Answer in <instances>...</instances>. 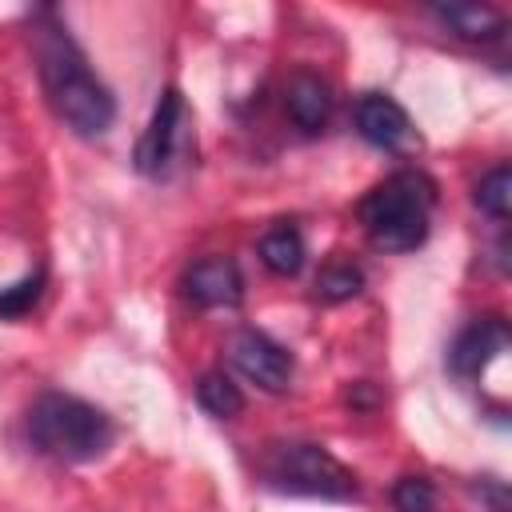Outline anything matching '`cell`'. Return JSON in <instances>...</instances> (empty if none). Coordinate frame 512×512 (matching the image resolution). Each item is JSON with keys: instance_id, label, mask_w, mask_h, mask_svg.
Segmentation results:
<instances>
[{"instance_id": "cell-5", "label": "cell", "mask_w": 512, "mask_h": 512, "mask_svg": "<svg viewBox=\"0 0 512 512\" xmlns=\"http://www.w3.org/2000/svg\"><path fill=\"white\" fill-rule=\"evenodd\" d=\"M228 356H232L236 372L264 392H284L292 384V368H296L292 352L256 328H240L228 344Z\"/></svg>"}, {"instance_id": "cell-13", "label": "cell", "mask_w": 512, "mask_h": 512, "mask_svg": "<svg viewBox=\"0 0 512 512\" xmlns=\"http://www.w3.org/2000/svg\"><path fill=\"white\" fill-rule=\"evenodd\" d=\"M196 400H200L204 412H212V416H220V420H232V416L244 408L240 388H236L224 372H204V376L196 380Z\"/></svg>"}, {"instance_id": "cell-16", "label": "cell", "mask_w": 512, "mask_h": 512, "mask_svg": "<svg viewBox=\"0 0 512 512\" xmlns=\"http://www.w3.org/2000/svg\"><path fill=\"white\" fill-rule=\"evenodd\" d=\"M360 284H364V276H360V268H352V264H332V268H324L320 280H316V288H320L324 300H348V296L360 292Z\"/></svg>"}, {"instance_id": "cell-17", "label": "cell", "mask_w": 512, "mask_h": 512, "mask_svg": "<svg viewBox=\"0 0 512 512\" xmlns=\"http://www.w3.org/2000/svg\"><path fill=\"white\" fill-rule=\"evenodd\" d=\"M40 288H44V272H36V276H24L20 284L4 288V292H0V316H20V312H28V308L36 304Z\"/></svg>"}, {"instance_id": "cell-4", "label": "cell", "mask_w": 512, "mask_h": 512, "mask_svg": "<svg viewBox=\"0 0 512 512\" xmlns=\"http://www.w3.org/2000/svg\"><path fill=\"white\" fill-rule=\"evenodd\" d=\"M260 476L292 496H324V500H352L356 476L344 468L324 444L312 440H280L268 444L260 456Z\"/></svg>"}, {"instance_id": "cell-9", "label": "cell", "mask_w": 512, "mask_h": 512, "mask_svg": "<svg viewBox=\"0 0 512 512\" xmlns=\"http://www.w3.org/2000/svg\"><path fill=\"white\" fill-rule=\"evenodd\" d=\"M356 132H360L372 148L392 152V148H400V144L412 140V120H408V112H404L392 96L368 92V96L356 100Z\"/></svg>"}, {"instance_id": "cell-15", "label": "cell", "mask_w": 512, "mask_h": 512, "mask_svg": "<svg viewBox=\"0 0 512 512\" xmlns=\"http://www.w3.org/2000/svg\"><path fill=\"white\" fill-rule=\"evenodd\" d=\"M396 512H436V484L428 476H400L392 484Z\"/></svg>"}, {"instance_id": "cell-8", "label": "cell", "mask_w": 512, "mask_h": 512, "mask_svg": "<svg viewBox=\"0 0 512 512\" xmlns=\"http://www.w3.org/2000/svg\"><path fill=\"white\" fill-rule=\"evenodd\" d=\"M184 292L204 308H236L244 296V276L228 256H204L184 272Z\"/></svg>"}, {"instance_id": "cell-12", "label": "cell", "mask_w": 512, "mask_h": 512, "mask_svg": "<svg viewBox=\"0 0 512 512\" xmlns=\"http://www.w3.org/2000/svg\"><path fill=\"white\" fill-rule=\"evenodd\" d=\"M260 260L276 276H296L304 264V236L292 224H276L260 236Z\"/></svg>"}, {"instance_id": "cell-14", "label": "cell", "mask_w": 512, "mask_h": 512, "mask_svg": "<svg viewBox=\"0 0 512 512\" xmlns=\"http://www.w3.org/2000/svg\"><path fill=\"white\" fill-rule=\"evenodd\" d=\"M476 204H480V212H488L492 220H508V208H512V172H508V164H496L492 172L480 176V184H476Z\"/></svg>"}, {"instance_id": "cell-1", "label": "cell", "mask_w": 512, "mask_h": 512, "mask_svg": "<svg viewBox=\"0 0 512 512\" xmlns=\"http://www.w3.org/2000/svg\"><path fill=\"white\" fill-rule=\"evenodd\" d=\"M32 52H36V72L48 92V104L56 116L76 132V136H104L116 120V100L100 84V76L88 68L80 44L68 36L60 16L52 8L36 12L32 24Z\"/></svg>"}, {"instance_id": "cell-11", "label": "cell", "mask_w": 512, "mask_h": 512, "mask_svg": "<svg viewBox=\"0 0 512 512\" xmlns=\"http://www.w3.org/2000/svg\"><path fill=\"white\" fill-rule=\"evenodd\" d=\"M288 116H292L304 132L324 128L328 116H332V92H328V84H324L320 76H312V72L292 76V80H288Z\"/></svg>"}, {"instance_id": "cell-18", "label": "cell", "mask_w": 512, "mask_h": 512, "mask_svg": "<svg viewBox=\"0 0 512 512\" xmlns=\"http://www.w3.org/2000/svg\"><path fill=\"white\" fill-rule=\"evenodd\" d=\"M472 492H476L480 500H488V504H492V512H508V488H504L500 480H480Z\"/></svg>"}, {"instance_id": "cell-6", "label": "cell", "mask_w": 512, "mask_h": 512, "mask_svg": "<svg viewBox=\"0 0 512 512\" xmlns=\"http://www.w3.org/2000/svg\"><path fill=\"white\" fill-rule=\"evenodd\" d=\"M180 132H184V100H180L176 88H168L160 96V104H156V112H152L140 144H136V168L144 176H164L168 164H172V156H176Z\"/></svg>"}, {"instance_id": "cell-10", "label": "cell", "mask_w": 512, "mask_h": 512, "mask_svg": "<svg viewBox=\"0 0 512 512\" xmlns=\"http://www.w3.org/2000/svg\"><path fill=\"white\" fill-rule=\"evenodd\" d=\"M432 16L460 40L468 44H488L504 36V12L492 4H476V0H460V4H436Z\"/></svg>"}, {"instance_id": "cell-7", "label": "cell", "mask_w": 512, "mask_h": 512, "mask_svg": "<svg viewBox=\"0 0 512 512\" xmlns=\"http://www.w3.org/2000/svg\"><path fill=\"white\" fill-rule=\"evenodd\" d=\"M508 348V324L500 316H480L472 320L448 348V368L464 380H476L500 352Z\"/></svg>"}, {"instance_id": "cell-3", "label": "cell", "mask_w": 512, "mask_h": 512, "mask_svg": "<svg viewBox=\"0 0 512 512\" xmlns=\"http://www.w3.org/2000/svg\"><path fill=\"white\" fill-rule=\"evenodd\" d=\"M28 436L32 444L64 464H84L108 452L112 444V420L68 392H44L32 408H28Z\"/></svg>"}, {"instance_id": "cell-2", "label": "cell", "mask_w": 512, "mask_h": 512, "mask_svg": "<svg viewBox=\"0 0 512 512\" xmlns=\"http://www.w3.org/2000/svg\"><path fill=\"white\" fill-rule=\"evenodd\" d=\"M436 188L424 172H392L360 200L364 232L384 252H412L428 240V216Z\"/></svg>"}]
</instances>
